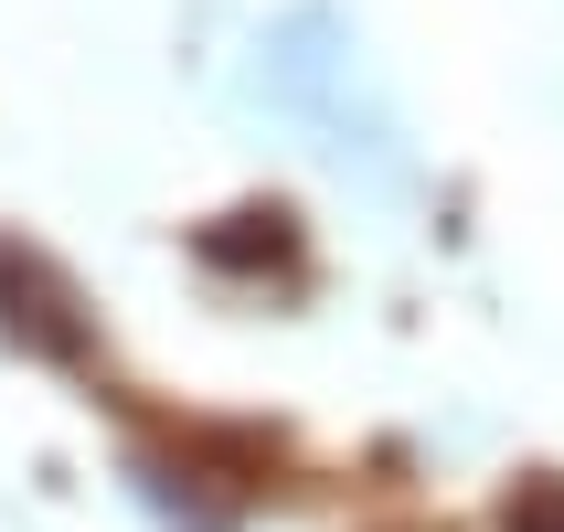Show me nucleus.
Masks as SVG:
<instances>
[{
    "instance_id": "1",
    "label": "nucleus",
    "mask_w": 564,
    "mask_h": 532,
    "mask_svg": "<svg viewBox=\"0 0 564 532\" xmlns=\"http://www.w3.org/2000/svg\"><path fill=\"white\" fill-rule=\"evenodd\" d=\"M0 330H11L22 351L86 362V319H75V287H64L32 246H0Z\"/></svg>"
},
{
    "instance_id": "2",
    "label": "nucleus",
    "mask_w": 564,
    "mask_h": 532,
    "mask_svg": "<svg viewBox=\"0 0 564 532\" xmlns=\"http://www.w3.org/2000/svg\"><path fill=\"white\" fill-rule=\"evenodd\" d=\"M501 532H564V479H522L501 511Z\"/></svg>"
}]
</instances>
